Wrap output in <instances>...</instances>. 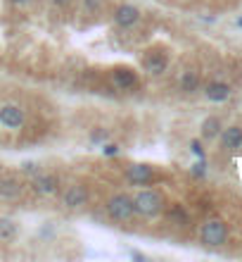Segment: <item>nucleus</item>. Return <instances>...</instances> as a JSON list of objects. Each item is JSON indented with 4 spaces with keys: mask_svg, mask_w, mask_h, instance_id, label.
Masks as SVG:
<instances>
[{
    "mask_svg": "<svg viewBox=\"0 0 242 262\" xmlns=\"http://www.w3.org/2000/svg\"><path fill=\"white\" fill-rule=\"evenodd\" d=\"M57 5H59V7H64V5H69V0H55Z\"/></svg>",
    "mask_w": 242,
    "mask_h": 262,
    "instance_id": "obj_24",
    "label": "nucleus"
},
{
    "mask_svg": "<svg viewBox=\"0 0 242 262\" xmlns=\"http://www.w3.org/2000/svg\"><path fill=\"white\" fill-rule=\"evenodd\" d=\"M0 124L7 129H19L24 124V112L17 105H2L0 108Z\"/></svg>",
    "mask_w": 242,
    "mask_h": 262,
    "instance_id": "obj_4",
    "label": "nucleus"
},
{
    "mask_svg": "<svg viewBox=\"0 0 242 262\" xmlns=\"http://www.w3.org/2000/svg\"><path fill=\"white\" fill-rule=\"evenodd\" d=\"M133 207L143 217H154V215H159L164 210V198H162L159 191H140L133 198Z\"/></svg>",
    "mask_w": 242,
    "mask_h": 262,
    "instance_id": "obj_1",
    "label": "nucleus"
},
{
    "mask_svg": "<svg viewBox=\"0 0 242 262\" xmlns=\"http://www.w3.org/2000/svg\"><path fill=\"white\" fill-rule=\"evenodd\" d=\"M86 7L93 12V10H100L102 7V0H86Z\"/></svg>",
    "mask_w": 242,
    "mask_h": 262,
    "instance_id": "obj_19",
    "label": "nucleus"
},
{
    "mask_svg": "<svg viewBox=\"0 0 242 262\" xmlns=\"http://www.w3.org/2000/svg\"><path fill=\"white\" fill-rule=\"evenodd\" d=\"M192 172H195L197 176H205V162H197V165L192 167Z\"/></svg>",
    "mask_w": 242,
    "mask_h": 262,
    "instance_id": "obj_21",
    "label": "nucleus"
},
{
    "mask_svg": "<svg viewBox=\"0 0 242 262\" xmlns=\"http://www.w3.org/2000/svg\"><path fill=\"white\" fill-rule=\"evenodd\" d=\"M102 153H105L107 157H112V155H119V146H112V143H107V146L102 148Z\"/></svg>",
    "mask_w": 242,
    "mask_h": 262,
    "instance_id": "obj_17",
    "label": "nucleus"
},
{
    "mask_svg": "<svg viewBox=\"0 0 242 262\" xmlns=\"http://www.w3.org/2000/svg\"><path fill=\"white\" fill-rule=\"evenodd\" d=\"M197 86H200V76L195 74V72H186L183 79H181V88H183L186 93H195Z\"/></svg>",
    "mask_w": 242,
    "mask_h": 262,
    "instance_id": "obj_15",
    "label": "nucleus"
},
{
    "mask_svg": "<svg viewBox=\"0 0 242 262\" xmlns=\"http://www.w3.org/2000/svg\"><path fill=\"white\" fill-rule=\"evenodd\" d=\"M200 236H202V243L205 245H211V248L223 245L225 239H228V226H225L221 219H209V222L202 226Z\"/></svg>",
    "mask_w": 242,
    "mask_h": 262,
    "instance_id": "obj_2",
    "label": "nucleus"
},
{
    "mask_svg": "<svg viewBox=\"0 0 242 262\" xmlns=\"http://www.w3.org/2000/svg\"><path fill=\"white\" fill-rule=\"evenodd\" d=\"M34 191L40 196H50L57 191V176L53 174H36L34 176Z\"/></svg>",
    "mask_w": 242,
    "mask_h": 262,
    "instance_id": "obj_6",
    "label": "nucleus"
},
{
    "mask_svg": "<svg viewBox=\"0 0 242 262\" xmlns=\"http://www.w3.org/2000/svg\"><path fill=\"white\" fill-rule=\"evenodd\" d=\"M91 138H93L95 143H97V141H102V138H105V131H93V133H91Z\"/></svg>",
    "mask_w": 242,
    "mask_h": 262,
    "instance_id": "obj_23",
    "label": "nucleus"
},
{
    "mask_svg": "<svg viewBox=\"0 0 242 262\" xmlns=\"http://www.w3.org/2000/svg\"><path fill=\"white\" fill-rule=\"evenodd\" d=\"M88 203V191H86V186H72L67 193H64V205L67 207H81Z\"/></svg>",
    "mask_w": 242,
    "mask_h": 262,
    "instance_id": "obj_7",
    "label": "nucleus"
},
{
    "mask_svg": "<svg viewBox=\"0 0 242 262\" xmlns=\"http://www.w3.org/2000/svg\"><path fill=\"white\" fill-rule=\"evenodd\" d=\"M107 210H110V215H112L114 219H130V217H133V212H135L133 200H130L129 196H124V193L114 196L112 200L107 203Z\"/></svg>",
    "mask_w": 242,
    "mask_h": 262,
    "instance_id": "obj_3",
    "label": "nucleus"
},
{
    "mask_svg": "<svg viewBox=\"0 0 242 262\" xmlns=\"http://www.w3.org/2000/svg\"><path fill=\"white\" fill-rule=\"evenodd\" d=\"M138 19H140V12H138V7H133V5H119L116 12H114V22H116L119 26H133Z\"/></svg>",
    "mask_w": 242,
    "mask_h": 262,
    "instance_id": "obj_5",
    "label": "nucleus"
},
{
    "mask_svg": "<svg viewBox=\"0 0 242 262\" xmlns=\"http://www.w3.org/2000/svg\"><path fill=\"white\" fill-rule=\"evenodd\" d=\"M19 193H21V186H19V181L15 179H10V176H5V179H0V198H19Z\"/></svg>",
    "mask_w": 242,
    "mask_h": 262,
    "instance_id": "obj_11",
    "label": "nucleus"
},
{
    "mask_svg": "<svg viewBox=\"0 0 242 262\" xmlns=\"http://www.w3.org/2000/svg\"><path fill=\"white\" fill-rule=\"evenodd\" d=\"M206 98L209 100H214V103H223L228 100V95H230V88H228V84H221V81H214V84H209L206 86Z\"/></svg>",
    "mask_w": 242,
    "mask_h": 262,
    "instance_id": "obj_10",
    "label": "nucleus"
},
{
    "mask_svg": "<svg viewBox=\"0 0 242 262\" xmlns=\"http://www.w3.org/2000/svg\"><path fill=\"white\" fill-rule=\"evenodd\" d=\"M112 79H114V86H119L124 91H130V88L138 86V79H135V74L130 69H116L112 74Z\"/></svg>",
    "mask_w": 242,
    "mask_h": 262,
    "instance_id": "obj_9",
    "label": "nucleus"
},
{
    "mask_svg": "<svg viewBox=\"0 0 242 262\" xmlns=\"http://www.w3.org/2000/svg\"><path fill=\"white\" fill-rule=\"evenodd\" d=\"M223 146L228 150H235L242 146V129L240 127H230L223 131Z\"/></svg>",
    "mask_w": 242,
    "mask_h": 262,
    "instance_id": "obj_12",
    "label": "nucleus"
},
{
    "mask_svg": "<svg viewBox=\"0 0 242 262\" xmlns=\"http://www.w3.org/2000/svg\"><path fill=\"white\" fill-rule=\"evenodd\" d=\"M190 148H192V153H195V155L205 157V150H202V146H200V141H192V143H190Z\"/></svg>",
    "mask_w": 242,
    "mask_h": 262,
    "instance_id": "obj_18",
    "label": "nucleus"
},
{
    "mask_svg": "<svg viewBox=\"0 0 242 262\" xmlns=\"http://www.w3.org/2000/svg\"><path fill=\"white\" fill-rule=\"evenodd\" d=\"M12 2H19V5H24V2H29V0H12Z\"/></svg>",
    "mask_w": 242,
    "mask_h": 262,
    "instance_id": "obj_25",
    "label": "nucleus"
},
{
    "mask_svg": "<svg viewBox=\"0 0 242 262\" xmlns=\"http://www.w3.org/2000/svg\"><path fill=\"white\" fill-rule=\"evenodd\" d=\"M126 176H129V181H133V184H149L152 181V167H148V165H130L129 169H126Z\"/></svg>",
    "mask_w": 242,
    "mask_h": 262,
    "instance_id": "obj_8",
    "label": "nucleus"
},
{
    "mask_svg": "<svg viewBox=\"0 0 242 262\" xmlns=\"http://www.w3.org/2000/svg\"><path fill=\"white\" fill-rule=\"evenodd\" d=\"M219 129H221V122L216 117H209L202 124V136L205 138H214V136H219Z\"/></svg>",
    "mask_w": 242,
    "mask_h": 262,
    "instance_id": "obj_16",
    "label": "nucleus"
},
{
    "mask_svg": "<svg viewBox=\"0 0 242 262\" xmlns=\"http://www.w3.org/2000/svg\"><path fill=\"white\" fill-rule=\"evenodd\" d=\"M21 169H24V172H29V174H34L38 167L34 165V162H24V167H21Z\"/></svg>",
    "mask_w": 242,
    "mask_h": 262,
    "instance_id": "obj_22",
    "label": "nucleus"
},
{
    "mask_svg": "<svg viewBox=\"0 0 242 262\" xmlns=\"http://www.w3.org/2000/svg\"><path fill=\"white\" fill-rule=\"evenodd\" d=\"M145 72H149V74H162V72H167V57L149 55L148 60H145Z\"/></svg>",
    "mask_w": 242,
    "mask_h": 262,
    "instance_id": "obj_13",
    "label": "nucleus"
},
{
    "mask_svg": "<svg viewBox=\"0 0 242 262\" xmlns=\"http://www.w3.org/2000/svg\"><path fill=\"white\" fill-rule=\"evenodd\" d=\"M171 217H173V219H178V222H186V215H183V210H178V207L171 212Z\"/></svg>",
    "mask_w": 242,
    "mask_h": 262,
    "instance_id": "obj_20",
    "label": "nucleus"
},
{
    "mask_svg": "<svg viewBox=\"0 0 242 262\" xmlns=\"http://www.w3.org/2000/svg\"><path fill=\"white\" fill-rule=\"evenodd\" d=\"M17 236V224L10 219V217H0V239L10 241Z\"/></svg>",
    "mask_w": 242,
    "mask_h": 262,
    "instance_id": "obj_14",
    "label": "nucleus"
},
{
    "mask_svg": "<svg viewBox=\"0 0 242 262\" xmlns=\"http://www.w3.org/2000/svg\"><path fill=\"white\" fill-rule=\"evenodd\" d=\"M238 24H240V26H242V19H240V22H238Z\"/></svg>",
    "mask_w": 242,
    "mask_h": 262,
    "instance_id": "obj_26",
    "label": "nucleus"
}]
</instances>
